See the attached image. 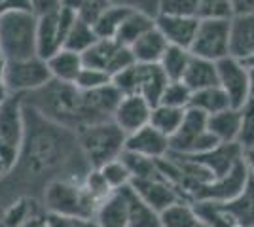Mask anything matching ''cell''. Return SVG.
<instances>
[{
	"label": "cell",
	"instance_id": "cell-45",
	"mask_svg": "<svg viewBox=\"0 0 254 227\" xmlns=\"http://www.w3.org/2000/svg\"><path fill=\"white\" fill-rule=\"evenodd\" d=\"M233 15H243V13H254V0H232Z\"/></svg>",
	"mask_w": 254,
	"mask_h": 227
},
{
	"label": "cell",
	"instance_id": "cell-38",
	"mask_svg": "<svg viewBox=\"0 0 254 227\" xmlns=\"http://www.w3.org/2000/svg\"><path fill=\"white\" fill-rule=\"evenodd\" d=\"M199 19H230L233 17L232 0H197Z\"/></svg>",
	"mask_w": 254,
	"mask_h": 227
},
{
	"label": "cell",
	"instance_id": "cell-1",
	"mask_svg": "<svg viewBox=\"0 0 254 227\" xmlns=\"http://www.w3.org/2000/svg\"><path fill=\"white\" fill-rule=\"evenodd\" d=\"M23 104L31 106L42 118L64 129L80 131L95 123L87 108L85 93L80 91L74 84L52 80L40 89L23 95Z\"/></svg>",
	"mask_w": 254,
	"mask_h": 227
},
{
	"label": "cell",
	"instance_id": "cell-50",
	"mask_svg": "<svg viewBox=\"0 0 254 227\" xmlns=\"http://www.w3.org/2000/svg\"><path fill=\"white\" fill-rule=\"evenodd\" d=\"M6 173H8V169H6V165H4V161L0 159V176H2V174H6Z\"/></svg>",
	"mask_w": 254,
	"mask_h": 227
},
{
	"label": "cell",
	"instance_id": "cell-10",
	"mask_svg": "<svg viewBox=\"0 0 254 227\" xmlns=\"http://www.w3.org/2000/svg\"><path fill=\"white\" fill-rule=\"evenodd\" d=\"M25 136L23 95H10L0 102V142L21 150Z\"/></svg>",
	"mask_w": 254,
	"mask_h": 227
},
{
	"label": "cell",
	"instance_id": "cell-34",
	"mask_svg": "<svg viewBox=\"0 0 254 227\" xmlns=\"http://www.w3.org/2000/svg\"><path fill=\"white\" fill-rule=\"evenodd\" d=\"M99 173L105 178L106 185H108L112 191L131 185V180H133L129 171H127L126 163L122 161L120 157L114 159V161H108L106 165H103V167L99 169Z\"/></svg>",
	"mask_w": 254,
	"mask_h": 227
},
{
	"label": "cell",
	"instance_id": "cell-32",
	"mask_svg": "<svg viewBox=\"0 0 254 227\" xmlns=\"http://www.w3.org/2000/svg\"><path fill=\"white\" fill-rule=\"evenodd\" d=\"M97 40H99V36H97L95 31H93V25L78 17L74 21V25H72V29L66 34V38H64L63 47L82 55L85 49H89Z\"/></svg>",
	"mask_w": 254,
	"mask_h": 227
},
{
	"label": "cell",
	"instance_id": "cell-47",
	"mask_svg": "<svg viewBox=\"0 0 254 227\" xmlns=\"http://www.w3.org/2000/svg\"><path fill=\"white\" fill-rule=\"evenodd\" d=\"M249 95L254 98V68H249Z\"/></svg>",
	"mask_w": 254,
	"mask_h": 227
},
{
	"label": "cell",
	"instance_id": "cell-30",
	"mask_svg": "<svg viewBox=\"0 0 254 227\" xmlns=\"http://www.w3.org/2000/svg\"><path fill=\"white\" fill-rule=\"evenodd\" d=\"M190 49H184L179 45H167L165 53L161 55L159 66L163 68L165 76L169 78V82H180L182 76L186 72V66L190 63Z\"/></svg>",
	"mask_w": 254,
	"mask_h": 227
},
{
	"label": "cell",
	"instance_id": "cell-16",
	"mask_svg": "<svg viewBox=\"0 0 254 227\" xmlns=\"http://www.w3.org/2000/svg\"><path fill=\"white\" fill-rule=\"evenodd\" d=\"M254 53V13L233 15L230 21V57L239 61Z\"/></svg>",
	"mask_w": 254,
	"mask_h": 227
},
{
	"label": "cell",
	"instance_id": "cell-29",
	"mask_svg": "<svg viewBox=\"0 0 254 227\" xmlns=\"http://www.w3.org/2000/svg\"><path fill=\"white\" fill-rule=\"evenodd\" d=\"M197 224L199 216L195 206L190 205V201H177L159 212L161 227H195Z\"/></svg>",
	"mask_w": 254,
	"mask_h": 227
},
{
	"label": "cell",
	"instance_id": "cell-51",
	"mask_svg": "<svg viewBox=\"0 0 254 227\" xmlns=\"http://www.w3.org/2000/svg\"><path fill=\"white\" fill-rule=\"evenodd\" d=\"M195 227H212V226H209L207 222H203V220H199V224H197Z\"/></svg>",
	"mask_w": 254,
	"mask_h": 227
},
{
	"label": "cell",
	"instance_id": "cell-33",
	"mask_svg": "<svg viewBox=\"0 0 254 227\" xmlns=\"http://www.w3.org/2000/svg\"><path fill=\"white\" fill-rule=\"evenodd\" d=\"M120 159L126 163L127 171H129L133 180H142V178L159 176L156 159H148V157H144V155H138V153H133V151H127V150H124V153L120 155ZM133 180H131V182H133Z\"/></svg>",
	"mask_w": 254,
	"mask_h": 227
},
{
	"label": "cell",
	"instance_id": "cell-14",
	"mask_svg": "<svg viewBox=\"0 0 254 227\" xmlns=\"http://www.w3.org/2000/svg\"><path fill=\"white\" fill-rule=\"evenodd\" d=\"M199 17H177V15H156V27L165 36L167 44L190 49L191 42L197 33Z\"/></svg>",
	"mask_w": 254,
	"mask_h": 227
},
{
	"label": "cell",
	"instance_id": "cell-31",
	"mask_svg": "<svg viewBox=\"0 0 254 227\" xmlns=\"http://www.w3.org/2000/svg\"><path fill=\"white\" fill-rule=\"evenodd\" d=\"M184 112L182 108H173V106H165V104H158L152 108L150 114V125L156 127L159 133H163L165 136H173L179 131L180 123L184 119Z\"/></svg>",
	"mask_w": 254,
	"mask_h": 227
},
{
	"label": "cell",
	"instance_id": "cell-35",
	"mask_svg": "<svg viewBox=\"0 0 254 227\" xmlns=\"http://www.w3.org/2000/svg\"><path fill=\"white\" fill-rule=\"evenodd\" d=\"M190 98H191V89L184 82H169L159 104H165V106H173V108H182L186 110L190 106Z\"/></svg>",
	"mask_w": 254,
	"mask_h": 227
},
{
	"label": "cell",
	"instance_id": "cell-2",
	"mask_svg": "<svg viewBox=\"0 0 254 227\" xmlns=\"http://www.w3.org/2000/svg\"><path fill=\"white\" fill-rule=\"evenodd\" d=\"M38 17L29 10H13L0 15V51L6 61L36 57Z\"/></svg>",
	"mask_w": 254,
	"mask_h": 227
},
{
	"label": "cell",
	"instance_id": "cell-43",
	"mask_svg": "<svg viewBox=\"0 0 254 227\" xmlns=\"http://www.w3.org/2000/svg\"><path fill=\"white\" fill-rule=\"evenodd\" d=\"M29 6L36 17H44V15H52L61 10L63 0H29Z\"/></svg>",
	"mask_w": 254,
	"mask_h": 227
},
{
	"label": "cell",
	"instance_id": "cell-36",
	"mask_svg": "<svg viewBox=\"0 0 254 227\" xmlns=\"http://www.w3.org/2000/svg\"><path fill=\"white\" fill-rule=\"evenodd\" d=\"M63 4L74 11L80 19L93 25V21L101 15V11L112 2L110 0H63Z\"/></svg>",
	"mask_w": 254,
	"mask_h": 227
},
{
	"label": "cell",
	"instance_id": "cell-37",
	"mask_svg": "<svg viewBox=\"0 0 254 227\" xmlns=\"http://www.w3.org/2000/svg\"><path fill=\"white\" fill-rule=\"evenodd\" d=\"M239 112H241V125H239L237 144L243 150H247L254 146V98H249L239 108Z\"/></svg>",
	"mask_w": 254,
	"mask_h": 227
},
{
	"label": "cell",
	"instance_id": "cell-22",
	"mask_svg": "<svg viewBox=\"0 0 254 227\" xmlns=\"http://www.w3.org/2000/svg\"><path fill=\"white\" fill-rule=\"evenodd\" d=\"M239 125H241V112L232 106L207 118V129L220 144L237 142Z\"/></svg>",
	"mask_w": 254,
	"mask_h": 227
},
{
	"label": "cell",
	"instance_id": "cell-49",
	"mask_svg": "<svg viewBox=\"0 0 254 227\" xmlns=\"http://www.w3.org/2000/svg\"><path fill=\"white\" fill-rule=\"evenodd\" d=\"M4 66H6V57L2 55V51H0V72L4 70Z\"/></svg>",
	"mask_w": 254,
	"mask_h": 227
},
{
	"label": "cell",
	"instance_id": "cell-8",
	"mask_svg": "<svg viewBox=\"0 0 254 227\" xmlns=\"http://www.w3.org/2000/svg\"><path fill=\"white\" fill-rule=\"evenodd\" d=\"M230 19H199L190 53L209 61H220L230 55Z\"/></svg>",
	"mask_w": 254,
	"mask_h": 227
},
{
	"label": "cell",
	"instance_id": "cell-20",
	"mask_svg": "<svg viewBox=\"0 0 254 227\" xmlns=\"http://www.w3.org/2000/svg\"><path fill=\"white\" fill-rule=\"evenodd\" d=\"M167 45L169 44L165 40V36L159 33L158 27H154L148 33L142 34L135 44H131L129 49L135 57V63L150 65V63H159L161 61V55L165 53Z\"/></svg>",
	"mask_w": 254,
	"mask_h": 227
},
{
	"label": "cell",
	"instance_id": "cell-13",
	"mask_svg": "<svg viewBox=\"0 0 254 227\" xmlns=\"http://www.w3.org/2000/svg\"><path fill=\"white\" fill-rule=\"evenodd\" d=\"M126 150L144 155L148 159H161L171 151L169 136H165L163 133H159L152 125H144L138 131L131 133L126 136Z\"/></svg>",
	"mask_w": 254,
	"mask_h": 227
},
{
	"label": "cell",
	"instance_id": "cell-21",
	"mask_svg": "<svg viewBox=\"0 0 254 227\" xmlns=\"http://www.w3.org/2000/svg\"><path fill=\"white\" fill-rule=\"evenodd\" d=\"M186 86L193 91L199 89H207V87L218 86V70H216V63L209 61V59H201L191 55L190 63L186 66V72L182 76V80Z\"/></svg>",
	"mask_w": 254,
	"mask_h": 227
},
{
	"label": "cell",
	"instance_id": "cell-26",
	"mask_svg": "<svg viewBox=\"0 0 254 227\" xmlns=\"http://www.w3.org/2000/svg\"><path fill=\"white\" fill-rule=\"evenodd\" d=\"M122 44H118L114 38H99L89 49L82 53V63L89 68H101L110 74V65L116 57Z\"/></svg>",
	"mask_w": 254,
	"mask_h": 227
},
{
	"label": "cell",
	"instance_id": "cell-48",
	"mask_svg": "<svg viewBox=\"0 0 254 227\" xmlns=\"http://www.w3.org/2000/svg\"><path fill=\"white\" fill-rule=\"evenodd\" d=\"M243 65L247 66V68H254V53L249 57V59H245L243 61Z\"/></svg>",
	"mask_w": 254,
	"mask_h": 227
},
{
	"label": "cell",
	"instance_id": "cell-9",
	"mask_svg": "<svg viewBox=\"0 0 254 227\" xmlns=\"http://www.w3.org/2000/svg\"><path fill=\"white\" fill-rule=\"evenodd\" d=\"M218 70V86L224 89V93L230 98L232 108H241L249 100V68L243 65V61L235 57H224L216 61Z\"/></svg>",
	"mask_w": 254,
	"mask_h": 227
},
{
	"label": "cell",
	"instance_id": "cell-27",
	"mask_svg": "<svg viewBox=\"0 0 254 227\" xmlns=\"http://www.w3.org/2000/svg\"><path fill=\"white\" fill-rule=\"evenodd\" d=\"M131 10H135V8H129L124 4H108L105 10L101 11V15L93 21L95 34L99 38H116L122 23L131 13Z\"/></svg>",
	"mask_w": 254,
	"mask_h": 227
},
{
	"label": "cell",
	"instance_id": "cell-28",
	"mask_svg": "<svg viewBox=\"0 0 254 227\" xmlns=\"http://www.w3.org/2000/svg\"><path fill=\"white\" fill-rule=\"evenodd\" d=\"M188 108H195L207 116H212V114H218L222 110L230 108V98L220 86H212L207 89L193 91Z\"/></svg>",
	"mask_w": 254,
	"mask_h": 227
},
{
	"label": "cell",
	"instance_id": "cell-15",
	"mask_svg": "<svg viewBox=\"0 0 254 227\" xmlns=\"http://www.w3.org/2000/svg\"><path fill=\"white\" fill-rule=\"evenodd\" d=\"M167 84L169 78L165 76L159 63H150V65L137 63V95L144 98L152 108L159 104Z\"/></svg>",
	"mask_w": 254,
	"mask_h": 227
},
{
	"label": "cell",
	"instance_id": "cell-41",
	"mask_svg": "<svg viewBox=\"0 0 254 227\" xmlns=\"http://www.w3.org/2000/svg\"><path fill=\"white\" fill-rule=\"evenodd\" d=\"M112 86L124 95H137V63L112 76Z\"/></svg>",
	"mask_w": 254,
	"mask_h": 227
},
{
	"label": "cell",
	"instance_id": "cell-19",
	"mask_svg": "<svg viewBox=\"0 0 254 227\" xmlns=\"http://www.w3.org/2000/svg\"><path fill=\"white\" fill-rule=\"evenodd\" d=\"M99 227H127V199L124 187L105 197L95 212Z\"/></svg>",
	"mask_w": 254,
	"mask_h": 227
},
{
	"label": "cell",
	"instance_id": "cell-44",
	"mask_svg": "<svg viewBox=\"0 0 254 227\" xmlns=\"http://www.w3.org/2000/svg\"><path fill=\"white\" fill-rule=\"evenodd\" d=\"M112 4H124L129 8H135V10H142L150 13V15H158V4L159 0H110Z\"/></svg>",
	"mask_w": 254,
	"mask_h": 227
},
{
	"label": "cell",
	"instance_id": "cell-24",
	"mask_svg": "<svg viewBox=\"0 0 254 227\" xmlns=\"http://www.w3.org/2000/svg\"><path fill=\"white\" fill-rule=\"evenodd\" d=\"M154 27H156V17L154 15H150V13L142 10H131V13L122 23V27H120L114 40L118 44L129 47L131 44H135L142 34L148 33L150 29H154Z\"/></svg>",
	"mask_w": 254,
	"mask_h": 227
},
{
	"label": "cell",
	"instance_id": "cell-5",
	"mask_svg": "<svg viewBox=\"0 0 254 227\" xmlns=\"http://www.w3.org/2000/svg\"><path fill=\"white\" fill-rule=\"evenodd\" d=\"M207 118L209 116L199 110L186 108L179 131L169 138L171 151L182 155H199L220 146V142L207 129Z\"/></svg>",
	"mask_w": 254,
	"mask_h": 227
},
{
	"label": "cell",
	"instance_id": "cell-39",
	"mask_svg": "<svg viewBox=\"0 0 254 227\" xmlns=\"http://www.w3.org/2000/svg\"><path fill=\"white\" fill-rule=\"evenodd\" d=\"M112 82V78L108 72L101 70V68H89V66H84L80 70V74L76 78L74 86L80 89V91H93V89H99L103 86H108Z\"/></svg>",
	"mask_w": 254,
	"mask_h": 227
},
{
	"label": "cell",
	"instance_id": "cell-40",
	"mask_svg": "<svg viewBox=\"0 0 254 227\" xmlns=\"http://www.w3.org/2000/svg\"><path fill=\"white\" fill-rule=\"evenodd\" d=\"M158 13L177 17H197V0H159Z\"/></svg>",
	"mask_w": 254,
	"mask_h": 227
},
{
	"label": "cell",
	"instance_id": "cell-12",
	"mask_svg": "<svg viewBox=\"0 0 254 227\" xmlns=\"http://www.w3.org/2000/svg\"><path fill=\"white\" fill-rule=\"evenodd\" d=\"M152 106L140 95H124L112 114V121L126 135H131L150 123Z\"/></svg>",
	"mask_w": 254,
	"mask_h": 227
},
{
	"label": "cell",
	"instance_id": "cell-11",
	"mask_svg": "<svg viewBox=\"0 0 254 227\" xmlns=\"http://www.w3.org/2000/svg\"><path fill=\"white\" fill-rule=\"evenodd\" d=\"M131 187H133V191H135L146 205L152 206L156 212L165 210L167 206H171L173 203H177V201H186L179 189L173 184H169L167 180H163L161 176L133 180V182H131Z\"/></svg>",
	"mask_w": 254,
	"mask_h": 227
},
{
	"label": "cell",
	"instance_id": "cell-25",
	"mask_svg": "<svg viewBox=\"0 0 254 227\" xmlns=\"http://www.w3.org/2000/svg\"><path fill=\"white\" fill-rule=\"evenodd\" d=\"M127 199V227H161L159 212L148 206L138 197L131 185L124 187Z\"/></svg>",
	"mask_w": 254,
	"mask_h": 227
},
{
	"label": "cell",
	"instance_id": "cell-23",
	"mask_svg": "<svg viewBox=\"0 0 254 227\" xmlns=\"http://www.w3.org/2000/svg\"><path fill=\"white\" fill-rule=\"evenodd\" d=\"M46 63L50 66L53 80L64 82V84H74L80 70L84 68L82 55L76 53V51H70V49H64V47H61L57 53L52 55Z\"/></svg>",
	"mask_w": 254,
	"mask_h": 227
},
{
	"label": "cell",
	"instance_id": "cell-7",
	"mask_svg": "<svg viewBox=\"0 0 254 227\" xmlns=\"http://www.w3.org/2000/svg\"><path fill=\"white\" fill-rule=\"evenodd\" d=\"M4 80L10 95H27L50 84L53 78L48 63L40 57L6 61L4 66Z\"/></svg>",
	"mask_w": 254,
	"mask_h": 227
},
{
	"label": "cell",
	"instance_id": "cell-17",
	"mask_svg": "<svg viewBox=\"0 0 254 227\" xmlns=\"http://www.w3.org/2000/svg\"><path fill=\"white\" fill-rule=\"evenodd\" d=\"M64 44V33L59 25L57 13L38 17L36 25V57L48 61L52 55H55Z\"/></svg>",
	"mask_w": 254,
	"mask_h": 227
},
{
	"label": "cell",
	"instance_id": "cell-42",
	"mask_svg": "<svg viewBox=\"0 0 254 227\" xmlns=\"http://www.w3.org/2000/svg\"><path fill=\"white\" fill-rule=\"evenodd\" d=\"M46 227H99L95 218L91 216H63V214H50L44 220Z\"/></svg>",
	"mask_w": 254,
	"mask_h": 227
},
{
	"label": "cell",
	"instance_id": "cell-4",
	"mask_svg": "<svg viewBox=\"0 0 254 227\" xmlns=\"http://www.w3.org/2000/svg\"><path fill=\"white\" fill-rule=\"evenodd\" d=\"M44 206L50 214L95 218L99 203L84 184L68 180H53L44 191Z\"/></svg>",
	"mask_w": 254,
	"mask_h": 227
},
{
	"label": "cell",
	"instance_id": "cell-18",
	"mask_svg": "<svg viewBox=\"0 0 254 227\" xmlns=\"http://www.w3.org/2000/svg\"><path fill=\"white\" fill-rule=\"evenodd\" d=\"M230 224L237 227H254V178H249V184L245 187V191L237 199H233L230 203L216 205Z\"/></svg>",
	"mask_w": 254,
	"mask_h": 227
},
{
	"label": "cell",
	"instance_id": "cell-46",
	"mask_svg": "<svg viewBox=\"0 0 254 227\" xmlns=\"http://www.w3.org/2000/svg\"><path fill=\"white\" fill-rule=\"evenodd\" d=\"M243 161H245V165H247V169H249L251 176L254 178V146L253 148L243 150Z\"/></svg>",
	"mask_w": 254,
	"mask_h": 227
},
{
	"label": "cell",
	"instance_id": "cell-6",
	"mask_svg": "<svg viewBox=\"0 0 254 227\" xmlns=\"http://www.w3.org/2000/svg\"><path fill=\"white\" fill-rule=\"evenodd\" d=\"M251 173L245 165L243 157L232 167V171L214 178L207 184L199 185L191 191V199L195 203H212V205H224L230 203L233 199H237L245 191V187L249 184Z\"/></svg>",
	"mask_w": 254,
	"mask_h": 227
},
{
	"label": "cell",
	"instance_id": "cell-3",
	"mask_svg": "<svg viewBox=\"0 0 254 227\" xmlns=\"http://www.w3.org/2000/svg\"><path fill=\"white\" fill-rule=\"evenodd\" d=\"M126 136V133L112 119H106L78 131V144L91 169H101L103 165L114 161L124 153Z\"/></svg>",
	"mask_w": 254,
	"mask_h": 227
}]
</instances>
